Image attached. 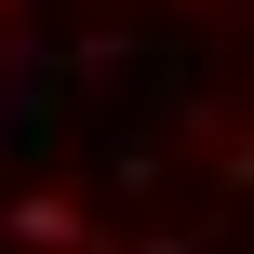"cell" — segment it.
Masks as SVG:
<instances>
[{
	"mask_svg": "<svg viewBox=\"0 0 254 254\" xmlns=\"http://www.w3.org/2000/svg\"><path fill=\"white\" fill-rule=\"evenodd\" d=\"M0 254H254V0H0Z\"/></svg>",
	"mask_w": 254,
	"mask_h": 254,
	"instance_id": "6da1fadb",
	"label": "cell"
}]
</instances>
